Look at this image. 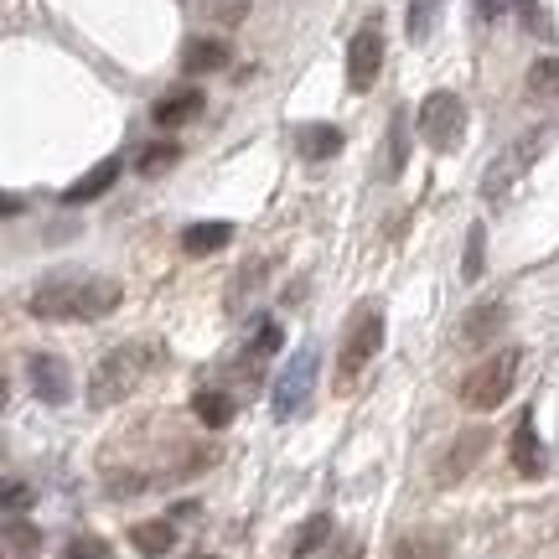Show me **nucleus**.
Returning a JSON list of instances; mask_svg holds the SVG:
<instances>
[{"instance_id":"7ed1b4c3","label":"nucleus","mask_w":559,"mask_h":559,"mask_svg":"<svg viewBox=\"0 0 559 559\" xmlns=\"http://www.w3.org/2000/svg\"><path fill=\"white\" fill-rule=\"evenodd\" d=\"M519 368H523V353H519V347H502V353H492V358H481L477 368L461 379V404H466V409H477V415L498 409V404L513 394Z\"/></svg>"},{"instance_id":"20e7f679","label":"nucleus","mask_w":559,"mask_h":559,"mask_svg":"<svg viewBox=\"0 0 559 559\" xmlns=\"http://www.w3.org/2000/svg\"><path fill=\"white\" fill-rule=\"evenodd\" d=\"M379 347H383V311H379V306H362L358 321L347 326V342H342L337 389H353V379H358L362 368L379 358Z\"/></svg>"},{"instance_id":"72a5a7b5","label":"nucleus","mask_w":559,"mask_h":559,"mask_svg":"<svg viewBox=\"0 0 559 559\" xmlns=\"http://www.w3.org/2000/svg\"><path fill=\"white\" fill-rule=\"evenodd\" d=\"M326 559H362V555H358V544H337V549H332Z\"/></svg>"},{"instance_id":"a878e982","label":"nucleus","mask_w":559,"mask_h":559,"mask_svg":"<svg viewBox=\"0 0 559 559\" xmlns=\"http://www.w3.org/2000/svg\"><path fill=\"white\" fill-rule=\"evenodd\" d=\"M440 16V0H409V41H425Z\"/></svg>"},{"instance_id":"dca6fc26","label":"nucleus","mask_w":559,"mask_h":559,"mask_svg":"<svg viewBox=\"0 0 559 559\" xmlns=\"http://www.w3.org/2000/svg\"><path fill=\"white\" fill-rule=\"evenodd\" d=\"M508 326V306L502 300H487V306H477L472 317H466V342L472 347H481V342H492Z\"/></svg>"},{"instance_id":"6ab92c4d","label":"nucleus","mask_w":559,"mask_h":559,"mask_svg":"<svg viewBox=\"0 0 559 559\" xmlns=\"http://www.w3.org/2000/svg\"><path fill=\"white\" fill-rule=\"evenodd\" d=\"M187 73H223L228 68V47L218 37H202V41H187Z\"/></svg>"},{"instance_id":"473e14b6","label":"nucleus","mask_w":559,"mask_h":559,"mask_svg":"<svg viewBox=\"0 0 559 559\" xmlns=\"http://www.w3.org/2000/svg\"><path fill=\"white\" fill-rule=\"evenodd\" d=\"M472 5H477V16H481V21H498L508 0H472Z\"/></svg>"},{"instance_id":"6e6552de","label":"nucleus","mask_w":559,"mask_h":559,"mask_svg":"<svg viewBox=\"0 0 559 559\" xmlns=\"http://www.w3.org/2000/svg\"><path fill=\"white\" fill-rule=\"evenodd\" d=\"M26 383H32V394L41 404H68V394H73V373H68V362L58 353H32L26 358Z\"/></svg>"},{"instance_id":"c756f323","label":"nucleus","mask_w":559,"mask_h":559,"mask_svg":"<svg viewBox=\"0 0 559 559\" xmlns=\"http://www.w3.org/2000/svg\"><path fill=\"white\" fill-rule=\"evenodd\" d=\"M528 88H534V94L559 88V58H539V62H534V68H528Z\"/></svg>"},{"instance_id":"cd10ccee","label":"nucleus","mask_w":559,"mask_h":559,"mask_svg":"<svg viewBox=\"0 0 559 559\" xmlns=\"http://www.w3.org/2000/svg\"><path fill=\"white\" fill-rule=\"evenodd\" d=\"M394 559H456L451 549H440L430 539H400L394 544Z\"/></svg>"},{"instance_id":"c85d7f7f","label":"nucleus","mask_w":559,"mask_h":559,"mask_svg":"<svg viewBox=\"0 0 559 559\" xmlns=\"http://www.w3.org/2000/svg\"><path fill=\"white\" fill-rule=\"evenodd\" d=\"M249 16V0H207V21H218V26H239Z\"/></svg>"},{"instance_id":"f257e3e1","label":"nucleus","mask_w":559,"mask_h":559,"mask_svg":"<svg viewBox=\"0 0 559 559\" xmlns=\"http://www.w3.org/2000/svg\"><path fill=\"white\" fill-rule=\"evenodd\" d=\"M120 285L104 275H52L26 296V311L41 321H99L120 306Z\"/></svg>"},{"instance_id":"7c9ffc66","label":"nucleus","mask_w":559,"mask_h":559,"mask_svg":"<svg viewBox=\"0 0 559 559\" xmlns=\"http://www.w3.org/2000/svg\"><path fill=\"white\" fill-rule=\"evenodd\" d=\"M26 508H32V487L11 477V481H5V519H21Z\"/></svg>"},{"instance_id":"9d476101","label":"nucleus","mask_w":559,"mask_h":559,"mask_svg":"<svg viewBox=\"0 0 559 559\" xmlns=\"http://www.w3.org/2000/svg\"><path fill=\"white\" fill-rule=\"evenodd\" d=\"M481 456H487V430H477V425H472V430H461V436L451 440L445 461L436 466V481H440V487H456V481L466 477Z\"/></svg>"},{"instance_id":"0eeeda50","label":"nucleus","mask_w":559,"mask_h":559,"mask_svg":"<svg viewBox=\"0 0 559 559\" xmlns=\"http://www.w3.org/2000/svg\"><path fill=\"white\" fill-rule=\"evenodd\" d=\"M379 73H383V32H379V21H362L353 47H347V88L368 94L379 83Z\"/></svg>"},{"instance_id":"412c9836","label":"nucleus","mask_w":559,"mask_h":559,"mask_svg":"<svg viewBox=\"0 0 559 559\" xmlns=\"http://www.w3.org/2000/svg\"><path fill=\"white\" fill-rule=\"evenodd\" d=\"M0 544H5V559H37L41 555V534L21 519H5V539Z\"/></svg>"},{"instance_id":"423d86ee","label":"nucleus","mask_w":559,"mask_h":559,"mask_svg":"<svg viewBox=\"0 0 559 559\" xmlns=\"http://www.w3.org/2000/svg\"><path fill=\"white\" fill-rule=\"evenodd\" d=\"M311 379H317V347H300V353H290L285 368L275 373V400H270L275 419H290L300 404L311 400Z\"/></svg>"},{"instance_id":"f8f14e48","label":"nucleus","mask_w":559,"mask_h":559,"mask_svg":"<svg viewBox=\"0 0 559 559\" xmlns=\"http://www.w3.org/2000/svg\"><path fill=\"white\" fill-rule=\"evenodd\" d=\"M202 94L198 88H177V94H166V99L156 104V109H151V120L160 124V130H177V124H187V120H198L202 115Z\"/></svg>"},{"instance_id":"4be33fe9","label":"nucleus","mask_w":559,"mask_h":559,"mask_svg":"<svg viewBox=\"0 0 559 559\" xmlns=\"http://www.w3.org/2000/svg\"><path fill=\"white\" fill-rule=\"evenodd\" d=\"M177 160H181L177 140H156V145H145V151L135 156V171H140V177H160V171H171Z\"/></svg>"},{"instance_id":"4468645a","label":"nucleus","mask_w":559,"mask_h":559,"mask_svg":"<svg viewBox=\"0 0 559 559\" xmlns=\"http://www.w3.org/2000/svg\"><path fill=\"white\" fill-rule=\"evenodd\" d=\"M130 544H135L140 555H171L177 549V528H171V519H151V523H135L130 528Z\"/></svg>"},{"instance_id":"9b49d317","label":"nucleus","mask_w":559,"mask_h":559,"mask_svg":"<svg viewBox=\"0 0 559 559\" xmlns=\"http://www.w3.org/2000/svg\"><path fill=\"white\" fill-rule=\"evenodd\" d=\"M513 466H519L528 481L549 472V456H544V440H539V430H534V415H523L519 430H513Z\"/></svg>"},{"instance_id":"aec40b11","label":"nucleus","mask_w":559,"mask_h":559,"mask_svg":"<svg viewBox=\"0 0 559 559\" xmlns=\"http://www.w3.org/2000/svg\"><path fill=\"white\" fill-rule=\"evenodd\" d=\"M326 539H332V519H326V513H311V519H306L296 534H290V555H296V559H311Z\"/></svg>"},{"instance_id":"39448f33","label":"nucleus","mask_w":559,"mask_h":559,"mask_svg":"<svg viewBox=\"0 0 559 559\" xmlns=\"http://www.w3.org/2000/svg\"><path fill=\"white\" fill-rule=\"evenodd\" d=\"M419 135H425V145H436V151H456L461 135H466V104H461V94L436 88L430 99L419 104Z\"/></svg>"},{"instance_id":"ddd939ff","label":"nucleus","mask_w":559,"mask_h":559,"mask_svg":"<svg viewBox=\"0 0 559 559\" xmlns=\"http://www.w3.org/2000/svg\"><path fill=\"white\" fill-rule=\"evenodd\" d=\"M115 181H120V160L109 156V160H99V166H88V171H83V177L62 192V202H94V198H104Z\"/></svg>"},{"instance_id":"f03ea898","label":"nucleus","mask_w":559,"mask_h":559,"mask_svg":"<svg viewBox=\"0 0 559 559\" xmlns=\"http://www.w3.org/2000/svg\"><path fill=\"white\" fill-rule=\"evenodd\" d=\"M151 362H156V347H151V342H120V347L104 353L99 368L88 373V404H94V409H109V404L130 400L140 389V379L151 373Z\"/></svg>"},{"instance_id":"393cba45","label":"nucleus","mask_w":559,"mask_h":559,"mask_svg":"<svg viewBox=\"0 0 559 559\" xmlns=\"http://www.w3.org/2000/svg\"><path fill=\"white\" fill-rule=\"evenodd\" d=\"M62 559H115V549L99 534H73V539L62 544Z\"/></svg>"},{"instance_id":"f704fd0d","label":"nucleus","mask_w":559,"mask_h":559,"mask_svg":"<svg viewBox=\"0 0 559 559\" xmlns=\"http://www.w3.org/2000/svg\"><path fill=\"white\" fill-rule=\"evenodd\" d=\"M202 559H218V555H202Z\"/></svg>"},{"instance_id":"5701e85b","label":"nucleus","mask_w":559,"mask_h":559,"mask_svg":"<svg viewBox=\"0 0 559 559\" xmlns=\"http://www.w3.org/2000/svg\"><path fill=\"white\" fill-rule=\"evenodd\" d=\"M481 264H487V228L472 223L466 228V254H461V280H481Z\"/></svg>"},{"instance_id":"bb28decb","label":"nucleus","mask_w":559,"mask_h":559,"mask_svg":"<svg viewBox=\"0 0 559 559\" xmlns=\"http://www.w3.org/2000/svg\"><path fill=\"white\" fill-rule=\"evenodd\" d=\"M404 160H409V124L394 115V124H389V171L394 177L404 171Z\"/></svg>"},{"instance_id":"b1692460","label":"nucleus","mask_w":559,"mask_h":559,"mask_svg":"<svg viewBox=\"0 0 559 559\" xmlns=\"http://www.w3.org/2000/svg\"><path fill=\"white\" fill-rule=\"evenodd\" d=\"M280 342H285V332H280V321L270 317V321H260V326H254V337H249V347H243V353H249V358H260V362H270L280 353Z\"/></svg>"},{"instance_id":"a211bd4d","label":"nucleus","mask_w":559,"mask_h":559,"mask_svg":"<svg viewBox=\"0 0 559 559\" xmlns=\"http://www.w3.org/2000/svg\"><path fill=\"white\" fill-rule=\"evenodd\" d=\"M337 151H342L337 124H306V130H300V156L306 160H332Z\"/></svg>"},{"instance_id":"2eb2a0df","label":"nucleus","mask_w":559,"mask_h":559,"mask_svg":"<svg viewBox=\"0 0 559 559\" xmlns=\"http://www.w3.org/2000/svg\"><path fill=\"white\" fill-rule=\"evenodd\" d=\"M228 239H234V223H192V228L181 234V249H187L192 260H202V254H218Z\"/></svg>"},{"instance_id":"2f4dec72","label":"nucleus","mask_w":559,"mask_h":559,"mask_svg":"<svg viewBox=\"0 0 559 559\" xmlns=\"http://www.w3.org/2000/svg\"><path fill=\"white\" fill-rule=\"evenodd\" d=\"M519 16L528 21V32H534V37H549V32H555V26H549V16H544L534 0H519Z\"/></svg>"},{"instance_id":"1a4fd4ad","label":"nucleus","mask_w":559,"mask_h":559,"mask_svg":"<svg viewBox=\"0 0 559 559\" xmlns=\"http://www.w3.org/2000/svg\"><path fill=\"white\" fill-rule=\"evenodd\" d=\"M549 140V130H534L528 140H519V145H508V156L492 166V177H487V198L502 202L508 198V187H513V177H523L528 166H534V156H539V145Z\"/></svg>"},{"instance_id":"f3484780","label":"nucleus","mask_w":559,"mask_h":559,"mask_svg":"<svg viewBox=\"0 0 559 559\" xmlns=\"http://www.w3.org/2000/svg\"><path fill=\"white\" fill-rule=\"evenodd\" d=\"M192 415H198L207 430H223V425H234V415H239V400H234V394H218V389H207V394L192 400Z\"/></svg>"}]
</instances>
